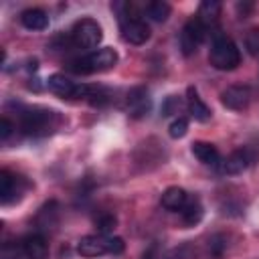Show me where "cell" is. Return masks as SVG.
Wrapping results in <instances>:
<instances>
[{"label": "cell", "mask_w": 259, "mask_h": 259, "mask_svg": "<svg viewBox=\"0 0 259 259\" xmlns=\"http://www.w3.org/2000/svg\"><path fill=\"white\" fill-rule=\"evenodd\" d=\"M208 61L219 71H233L241 63V51L233 38H229L227 34H223L217 28V30H212V38H210Z\"/></svg>", "instance_id": "1"}, {"label": "cell", "mask_w": 259, "mask_h": 259, "mask_svg": "<svg viewBox=\"0 0 259 259\" xmlns=\"http://www.w3.org/2000/svg\"><path fill=\"white\" fill-rule=\"evenodd\" d=\"M61 123V115L53 109H45V107H26L20 113V130L26 136H49L53 134Z\"/></svg>", "instance_id": "2"}, {"label": "cell", "mask_w": 259, "mask_h": 259, "mask_svg": "<svg viewBox=\"0 0 259 259\" xmlns=\"http://www.w3.org/2000/svg\"><path fill=\"white\" fill-rule=\"evenodd\" d=\"M117 63V53L109 47H103V49H97L85 57H79V59H73L69 63V69L73 73H79V75H89V73H99V71H107L111 69L113 65Z\"/></svg>", "instance_id": "3"}, {"label": "cell", "mask_w": 259, "mask_h": 259, "mask_svg": "<svg viewBox=\"0 0 259 259\" xmlns=\"http://www.w3.org/2000/svg\"><path fill=\"white\" fill-rule=\"evenodd\" d=\"M71 36L77 45V49H95L99 42H101V26L97 24V20L93 18H81L75 22L73 30H71Z\"/></svg>", "instance_id": "4"}, {"label": "cell", "mask_w": 259, "mask_h": 259, "mask_svg": "<svg viewBox=\"0 0 259 259\" xmlns=\"http://www.w3.org/2000/svg\"><path fill=\"white\" fill-rule=\"evenodd\" d=\"M206 34H208V28H206L196 16L190 18V20L184 24L182 32H180V49H182V53H184V55L196 53L198 47L202 45V40L206 38Z\"/></svg>", "instance_id": "5"}, {"label": "cell", "mask_w": 259, "mask_h": 259, "mask_svg": "<svg viewBox=\"0 0 259 259\" xmlns=\"http://www.w3.org/2000/svg\"><path fill=\"white\" fill-rule=\"evenodd\" d=\"M26 188H28V180L24 176L12 174L8 170L0 172V200H2V204L18 200Z\"/></svg>", "instance_id": "6"}, {"label": "cell", "mask_w": 259, "mask_h": 259, "mask_svg": "<svg viewBox=\"0 0 259 259\" xmlns=\"http://www.w3.org/2000/svg\"><path fill=\"white\" fill-rule=\"evenodd\" d=\"M47 87H49L53 93L61 95V97H79V99L85 97V99H87V93H89V85L75 83V81H71L69 77H65V75H61V73L51 75V77L47 79Z\"/></svg>", "instance_id": "7"}, {"label": "cell", "mask_w": 259, "mask_h": 259, "mask_svg": "<svg viewBox=\"0 0 259 259\" xmlns=\"http://www.w3.org/2000/svg\"><path fill=\"white\" fill-rule=\"evenodd\" d=\"M221 101L225 107L233 111H243L251 103V87L247 85H231L221 93Z\"/></svg>", "instance_id": "8"}, {"label": "cell", "mask_w": 259, "mask_h": 259, "mask_svg": "<svg viewBox=\"0 0 259 259\" xmlns=\"http://www.w3.org/2000/svg\"><path fill=\"white\" fill-rule=\"evenodd\" d=\"M253 162H255L253 150H249V148H239V150L231 152V154L223 160L221 170H223L225 174H241V172L247 170Z\"/></svg>", "instance_id": "9"}, {"label": "cell", "mask_w": 259, "mask_h": 259, "mask_svg": "<svg viewBox=\"0 0 259 259\" xmlns=\"http://www.w3.org/2000/svg\"><path fill=\"white\" fill-rule=\"evenodd\" d=\"M121 36L132 45H144L150 38V26L142 18L121 20Z\"/></svg>", "instance_id": "10"}, {"label": "cell", "mask_w": 259, "mask_h": 259, "mask_svg": "<svg viewBox=\"0 0 259 259\" xmlns=\"http://www.w3.org/2000/svg\"><path fill=\"white\" fill-rule=\"evenodd\" d=\"M77 251L83 257H99L103 253H109L107 237H103V235H85V237L79 239Z\"/></svg>", "instance_id": "11"}, {"label": "cell", "mask_w": 259, "mask_h": 259, "mask_svg": "<svg viewBox=\"0 0 259 259\" xmlns=\"http://www.w3.org/2000/svg\"><path fill=\"white\" fill-rule=\"evenodd\" d=\"M20 243H22V251H24L26 259H47L49 257V245L40 233H32V235L24 237Z\"/></svg>", "instance_id": "12"}, {"label": "cell", "mask_w": 259, "mask_h": 259, "mask_svg": "<svg viewBox=\"0 0 259 259\" xmlns=\"http://www.w3.org/2000/svg\"><path fill=\"white\" fill-rule=\"evenodd\" d=\"M150 109V95L146 87H134L127 93V111L132 117H142Z\"/></svg>", "instance_id": "13"}, {"label": "cell", "mask_w": 259, "mask_h": 259, "mask_svg": "<svg viewBox=\"0 0 259 259\" xmlns=\"http://www.w3.org/2000/svg\"><path fill=\"white\" fill-rule=\"evenodd\" d=\"M160 202L166 210H182L188 202V194L184 188H178V186H170L162 192L160 196Z\"/></svg>", "instance_id": "14"}, {"label": "cell", "mask_w": 259, "mask_h": 259, "mask_svg": "<svg viewBox=\"0 0 259 259\" xmlns=\"http://www.w3.org/2000/svg\"><path fill=\"white\" fill-rule=\"evenodd\" d=\"M192 154L198 158V162H202L206 166H219V162H221V154H219L217 146H212L210 142H194Z\"/></svg>", "instance_id": "15"}, {"label": "cell", "mask_w": 259, "mask_h": 259, "mask_svg": "<svg viewBox=\"0 0 259 259\" xmlns=\"http://www.w3.org/2000/svg\"><path fill=\"white\" fill-rule=\"evenodd\" d=\"M20 22L28 30H45L49 26V16L40 8H28L20 14Z\"/></svg>", "instance_id": "16"}, {"label": "cell", "mask_w": 259, "mask_h": 259, "mask_svg": "<svg viewBox=\"0 0 259 259\" xmlns=\"http://www.w3.org/2000/svg\"><path fill=\"white\" fill-rule=\"evenodd\" d=\"M188 111H190V115L196 121H208L210 115H212L210 109H208V105L198 97V93H196L194 87H188Z\"/></svg>", "instance_id": "17"}, {"label": "cell", "mask_w": 259, "mask_h": 259, "mask_svg": "<svg viewBox=\"0 0 259 259\" xmlns=\"http://www.w3.org/2000/svg\"><path fill=\"white\" fill-rule=\"evenodd\" d=\"M219 16H221V2H217V0H204V2L198 6V16H196V18H198L206 28L212 30V26L217 24Z\"/></svg>", "instance_id": "18"}, {"label": "cell", "mask_w": 259, "mask_h": 259, "mask_svg": "<svg viewBox=\"0 0 259 259\" xmlns=\"http://www.w3.org/2000/svg\"><path fill=\"white\" fill-rule=\"evenodd\" d=\"M57 219H59V206H57L55 200H51V202H47V204L38 210L36 225H38V229L49 231V229H53V227L57 225Z\"/></svg>", "instance_id": "19"}, {"label": "cell", "mask_w": 259, "mask_h": 259, "mask_svg": "<svg viewBox=\"0 0 259 259\" xmlns=\"http://www.w3.org/2000/svg\"><path fill=\"white\" fill-rule=\"evenodd\" d=\"M180 212H182V221H184V225L194 227V225L200 223V219H202V204H200V200H198L196 196H194V198H188L186 206H184Z\"/></svg>", "instance_id": "20"}, {"label": "cell", "mask_w": 259, "mask_h": 259, "mask_svg": "<svg viewBox=\"0 0 259 259\" xmlns=\"http://www.w3.org/2000/svg\"><path fill=\"white\" fill-rule=\"evenodd\" d=\"M227 247H229V239H227V235L217 233V235H212V237L208 239V243H206V253H208L210 259H223Z\"/></svg>", "instance_id": "21"}, {"label": "cell", "mask_w": 259, "mask_h": 259, "mask_svg": "<svg viewBox=\"0 0 259 259\" xmlns=\"http://www.w3.org/2000/svg\"><path fill=\"white\" fill-rule=\"evenodd\" d=\"M170 10H172L170 4H168V2H162V0H154V2L146 4V12H148V16H150L152 20H156V22H164V20H168Z\"/></svg>", "instance_id": "22"}, {"label": "cell", "mask_w": 259, "mask_h": 259, "mask_svg": "<svg viewBox=\"0 0 259 259\" xmlns=\"http://www.w3.org/2000/svg\"><path fill=\"white\" fill-rule=\"evenodd\" d=\"M115 225H117V219H115V214H111V212H103V214H99L97 219H95V227H97V233L99 235H109L113 229H115Z\"/></svg>", "instance_id": "23"}, {"label": "cell", "mask_w": 259, "mask_h": 259, "mask_svg": "<svg viewBox=\"0 0 259 259\" xmlns=\"http://www.w3.org/2000/svg\"><path fill=\"white\" fill-rule=\"evenodd\" d=\"M24 257V251H22V243H4L2 249H0V259H20Z\"/></svg>", "instance_id": "24"}, {"label": "cell", "mask_w": 259, "mask_h": 259, "mask_svg": "<svg viewBox=\"0 0 259 259\" xmlns=\"http://www.w3.org/2000/svg\"><path fill=\"white\" fill-rule=\"evenodd\" d=\"M186 132H188V121H186L184 117H176V119L170 123V127H168V134H170V138H174V140L184 138Z\"/></svg>", "instance_id": "25"}, {"label": "cell", "mask_w": 259, "mask_h": 259, "mask_svg": "<svg viewBox=\"0 0 259 259\" xmlns=\"http://www.w3.org/2000/svg\"><path fill=\"white\" fill-rule=\"evenodd\" d=\"M180 107H182L180 97L170 95V97H166V101L162 103V115H174V113L180 111Z\"/></svg>", "instance_id": "26"}, {"label": "cell", "mask_w": 259, "mask_h": 259, "mask_svg": "<svg viewBox=\"0 0 259 259\" xmlns=\"http://www.w3.org/2000/svg\"><path fill=\"white\" fill-rule=\"evenodd\" d=\"M107 249H109V253L119 255V253H123L125 243H123L121 237H107Z\"/></svg>", "instance_id": "27"}, {"label": "cell", "mask_w": 259, "mask_h": 259, "mask_svg": "<svg viewBox=\"0 0 259 259\" xmlns=\"http://www.w3.org/2000/svg\"><path fill=\"white\" fill-rule=\"evenodd\" d=\"M12 130H14L12 121H10L8 117H2V119H0V140H8L10 134H12Z\"/></svg>", "instance_id": "28"}, {"label": "cell", "mask_w": 259, "mask_h": 259, "mask_svg": "<svg viewBox=\"0 0 259 259\" xmlns=\"http://www.w3.org/2000/svg\"><path fill=\"white\" fill-rule=\"evenodd\" d=\"M190 257H192L190 245H182V247H178V249H174L170 253V259H190Z\"/></svg>", "instance_id": "29"}, {"label": "cell", "mask_w": 259, "mask_h": 259, "mask_svg": "<svg viewBox=\"0 0 259 259\" xmlns=\"http://www.w3.org/2000/svg\"><path fill=\"white\" fill-rule=\"evenodd\" d=\"M247 47L253 55H257V51H259V30H251V34L247 36Z\"/></svg>", "instance_id": "30"}, {"label": "cell", "mask_w": 259, "mask_h": 259, "mask_svg": "<svg viewBox=\"0 0 259 259\" xmlns=\"http://www.w3.org/2000/svg\"><path fill=\"white\" fill-rule=\"evenodd\" d=\"M144 259H158V245H150V249L144 253Z\"/></svg>", "instance_id": "31"}]
</instances>
